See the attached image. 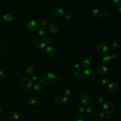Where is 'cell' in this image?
Returning <instances> with one entry per match:
<instances>
[{
    "mask_svg": "<svg viewBox=\"0 0 121 121\" xmlns=\"http://www.w3.org/2000/svg\"><path fill=\"white\" fill-rule=\"evenodd\" d=\"M107 77H108V78H111V77H112V74H111V73H108V74H107Z\"/></svg>",
    "mask_w": 121,
    "mask_h": 121,
    "instance_id": "cell-43",
    "label": "cell"
},
{
    "mask_svg": "<svg viewBox=\"0 0 121 121\" xmlns=\"http://www.w3.org/2000/svg\"><path fill=\"white\" fill-rule=\"evenodd\" d=\"M27 102L30 104H35L38 102V99L35 96H30L28 98Z\"/></svg>",
    "mask_w": 121,
    "mask_h": 121,
    "instance_id": "cell-20",
    "label": "cell"
},
{
    "mask_svg": "<svg viewBox=\"0 0 121 121\" xmlns=\"http://www.w3.org/2000/svg\"><path fill=\"white\" fill-rule=\"evenodd\" d=\"M119 47V44L117 42H113L110 45V48L111 49L113 50H116L118 49Z\"/></svg>",
    "mask_w": 121,
    "mask_h": 121,
    "instance_id": "cell-29",
    "label": "cell"
},
{
    "mask_svg": "<svg viewBox=\"0 0 121 121\" xmlns=\"http://www.w3.org/2000/svg\"><path fill=\"white\" fill-rule=\"evenodd\" d=\"M73 77L74 78H75L77 80H80L83 78V75L82 74L78 71H76L74 72L73 74Z\"/></svg>",
    "mask_w": 121,
    "mask_h": 121,
    "instance_id": "cell-26",
    "label": "cell"
},
{
    "mask_svg": "<svg viewBox=\"0 0 121 121\" xmlns=\"http://www.w3.org/2000/svg\"><path fill=\"white\" fill-rule=\"evenodd\" d=\"M34 42L36 46L40 49L44 48L48 44V42L46 39L41 36L36 37L35 39Z\"/></svg>",
    "mask_w": 121,
    "mask_h": 121,
    "instance_id": "cell-3",
    "label": "cell"
},
{
    "mask_svg": "<svg viewBox=\"0 0 121 121\" xmlns=\"http://www.w3.org/2000/svg\"><path fill=\"white\" fill-rule=\"evenodd\" d=\"M20 86L21 87L26 90H29L32 86L31 80L27 78H23L20 80Z\"/></svg>",
    "mask_w": 121,
    "mask_h": 121,
    "instance_id": "cell-5",
    "label": "cell"
},
{
    "mask_svg": "<svg viewBox=\"0 0 121 121\" xmlns=\"http://www.w3.org/2000/svg\"><path fill=\"white\" fill-rule=\"evenodd\" d=\"M3 19L6 22H10L13 19V17L10 14H5L2 16Z\"/></svg>",
    "mask_w": 121,
    "mask_h": 121,
    "instance_id": "cell-23",
    "label": "cell"
},
{
    "mask_svg": "<svg viewBox=\"0 0 121 121\" xmlns=\"http://www.w3.org/2000/svg\"><path fill=\"white\" fill-rule=\"evenodd\" d=\"M35 72V68L32 66H28L25 69V73L27 75H32Z\"/></svg>",
    "mask_w": 121,
    "mask_h": 121,
    "instance_id": "cell-19",
    "label": "cell"
},
{
    "mask_svg": "<svg viewBox=\"0 0 121 121\" xmlns=\"http://www.w3.org/2000/svg\"><path fill=\"white\" fill-rule=\"evenodd\" d=\"M55 53V50L54 48L52 46H49L46 47L45 50V53L46 55L49 57H52Z\"/></svg>",
    "mask_w": 121,
    "mask_h": 121,
    "instance_id": "cell-14",
    "label": "cell"
},
{
    "mask_svg": "<svg viewBox=\"0 0 121 121\" xmlns=\"http://www.w3.org/2000/svg\"><path fill=\"white\" fill-rule=\"evenodd\" d=\"M111 57H112V58H113V59H116L119 56V53L118 52H116V51H114L113 52H112V54H111Z\"/></svg>",
    "mask_w": 121,
    "mask_h": 121,
    "instance_id": "cell-33",
    "label": "cell"
},
{
    "mask_svg": "<svg viewBox=\"0 0 121 121\" xmlns=\"http://www.w3.org/2000/svg\"><path fill=\"white\" fill-rule=\"evenodd\" d=\"M108 88L110 92L114 94H116L118 92L119 89L118 85L115 82H112L109 84Z\"/></svg>",
    "mask_w": 121,
    "mask_h": 121,
    "instance_id": "cell-12",
    "label": "cell"
},
{
    "mask_svg": "<svg viewBox=\"0 0 121 121\" xmlns=\"http://www.w3.org/2000/svg\"><path fill=\"white\" fill-rule=\"evenodd\" d=\"M104 16L105 17H109L111 16V13L109 11H106V12H104Z\"/></svg>",
    "mask_w": 121,
    "mask_h": 121,
    "instance_id": "cell-40",
    "label": "cell"
},
{
    "mask_svg": "<svg viewBox=\"0 0 121 121\" xmlns=\"http://www.w3.org/2000/svg\"><path fill=\"white\" fill-rule=\"evenodd\" d=\"M96 101H97V103H98L99 104L103 103V102L104 101L103 97L101 95H98L96 97Z\"/></svg>",
    "mask_w": 121,
    "mask_h": 121,
    "instance_id": "cell-32",
    "label": "cell"
},
{
    "mask_svg": "<svg viewBox=\"0 0 121 121\" xmlns=\"http://www.w3.org/2000/svg\"><path fill=\"white\" fill-rule=\"evenodd\" d=\"M97 50L101 53H106L108 52L109 48L108 46L103 43H98L96 45Z\"/></svg>",
    "mask_w": 121,
    "mask_h": 121,
    "instance_id": "cell-7",
    "label": "cell"
},
{
    "mask_svg": "<svg viewBox=\"0 0 121 121\" xmlns=\"http://www.w3.org/2000/svg\"><path fill=\"white\" fill-rule=\"evenodd\" d=\"M53 12L54 15L57 17H61L65 15V11L62 8H58L55 9Z\"/></svg>",
    "mask_w": 121,
    "mask_h": 121,
    "instance_id": "cell-15",
    "label": "cell"
},
{
    "mask_svg": "<svg viewBox=\"0 0 121 121\" xmlns=\"http://www.w3.org/2000/svg\"><path fill=\"white\" fill-rule=\"evenodd\" d=\"M68 98L65 95H57L54 98L55 103L60 105H64L68 102Z\"/></svg>",
    "mask_w": 121,
    "mask_h": 121,
    "instance_id": "cell-8",
    "label": "cell"
},
{
    "mask_svg": "<svg viewBox=\"0 0 121 121\" xmlns=\"http://www.w3.org/2000/svg\"><path fill=\"white\" fill-rule=\"evenodd\" d=\"M39 76L37 75H35L34 76H33V77H32V79L33 81H36L37 80H38L39 79Z\"/></svg>",
    "mask_w": 121,
    "mask_h": 121,
    "instance_id": "cell-39",
    "label": "cell"
},
{
    "mask_svg": "<svg viewBox=\"0 0 121 121\" xmlns=\"http://www.w3.org/2000/svg\"><path fill=\"white\" fill-rule=\"evenodd\" d=\"M34 88L35 89V90L39 92V91H41L43 90V86L42 84L37 82L35 83V84L34 85Z\"/></svg>",
    "mask_w": 121,
    "mask_h": 121,
    "instance_id": "cell-25",
    "label": "cell"
},
{
    "mask_svg": "<svg viewBox=\"0 0 121 121\" xmlns=\"http://www.w3.org/2000/svg\"><path fill=\"white\" fill-rule=\"evenodd\" d=\"M3 45L2 43H0V48H2L3 47Z\"/></svg>",
    "mask_w": 121,
    "mask_h": 121,
    "instance_id": "cell-44",
    "label": "cell"
},
{
    "mask_svg": "<svg viewBox=\"0 0 121 121\" xmlns=\"http://www.w3.org/2000/svg\"><path fill=\"white\" fill-rule=\"evenodd\" d=\"M1 16H2V14H1V12H0V17H1Z\"/></svg>",
    "mask_w": 121,
    "mask_h": 121,
    "instance_id": "cell-47",
    "label": "cell"
},
{
    "mask_svg": "<svg viewBox=\"0 0 121 121\" xmlns=\"http://www.w3.org/2000/svg\"><path fill=\"white\" fill-rule=\"evenodd\" d=\"M102 62L104 64H108L112 60V57L109 54L104 55L102 58Z\"/></svg>",
    "mask_w": 121,
    "mask_h": 121,
    "instance_id": "cell-17",
    "label": "cell"
},
{
    "mask_svg": "<svg viewBox=\"0 0 121 121\" xmlns=\"http://www.w3.org/2000/svg\"><path fill=\"white\" fill-rule=\"evenodd\" d=\"M64 16L67 19H70L72 17V15L70 13H67L65 14Z\"/></svg>",
    "mask_w": 121,
    "mask_h": 121,
    "instance_id": "cell-38",
    "label": "cell"
},
{
    "mask_svg": "<svg viewBox=\"0 0 121 121\" xmlns=\"http://www.w3.org/2000/svg\"><path fill=\"white\" fill-rule=\"evenodd\" d=\"M46 40L48 42L51 43V42H52L53 41V38L51 36H49L47 37Z\"/></svg>",
    "mask_w": 121,
    "mask_h": 121,
    "instance_id": "cell-41",
    "label": "cell"
},
{
    "mask_svg": "<svg viewBox=\"0 0 121 121\" xmlns=\"http://www.w3.org/2000/svg\"><path fill=\"white\" fill-rule=\"evenodd\" d=\"M81 64L78 63H76L73 65V69L75 70H78L81 68Z\"/></svg>",
    "mask_w": 121,
    "mask_h": 121,
    "instance_id": "cell-35",
    "label": "cell"
},
{
    "mask_svg": "<svg viewBox=\"0 0 121 121\" xmlns=\"http://www.w3.org/2000/svg\"><path fill=\"white\" fill-rule=\"evenodd\" d=\"M101 82L104 85H107L109 83V78L107 77H104L103 78H102L101 80Z\"/></svg>",
    "mask_w": 121,
    "mask_h": 121,
    "instance_id": "cell-31",
    "label": "cell"
},
{
    "mask_svg": "<svg viewBox=\"0 0 121 121\" xmlns=\"http://www.w3.org/2000/svg\"><path fill=\"white\" fill-rule=\"evenodd\" d=\"M72 121H84V119L81 115H75L73 116Z\"/></svg>",
    "mask_w": 121,
    "mask_h": 121,
    "instance_id": "cell-28",
    "label": "cell"
},
{
    "mask_svg": "<svg viewBox=\"0 0 121 121\" xmlns=\"http://www.w3.org/2000/svg\"><path fill=\"white\" fill-rule=\"evenodd\" d=\"M39 27V23L35 20L30 21L27 25V29L29 31H35Z\"/></svg>",
    "mask_w": 121,
    "mask_h": 121,
    "instance_id": "cell-9",
    "label": "cell"
},
{
    "mask_svg": "<svg viewBox=\"0 0 121 121\" xmlns=\"http://www.w3.org/2000/svg\"><path fill=\"white\" fill-rule=\"evenodd\" d=\"M1 112H2V108H1V107L0 106V114H1Z\"/></svg>",
    "mask_w": 121,
    "mask_h": 121,
    "instance_id": "cell-46",
    "label": "cell"
},
{
    "mask_svg": "<svg viewBox=\"0 0 121 121\" xmlns=\"http://www.w3.org/2000/svg\"><path fill=\"white\" fill-rule=\"evenodd\" d=\"M103 109L107 113L112 114L115 111V107L114 104L111 101H107L103 104Z\"/></svg>",
    "mask_w": 121,
    "mask_h": 121,
    "instance_id": "cell-2",
    "label": "cell"
},
{
    "mask_svg": "<svg viewBox=\"0 0 121 121\" xmlns=\"http://www.w3.org/2000/svg\"><path fill=\"white\" fill-rule=\"evenodd\" d=\"M83 77L87 80L89 81H93L95 79L96 77L95 73L92 69H85L83 73Z\"/></svg>",
    "mask_w": 121,
    "mask_h": 121,
    "instance_id": "cell-4",
    "label": "cell"
},
{
    "mask_svg": "<svg viewBox=\"0 0 121 121\" xmlns=\"http://www.w3.org/2000/svg\"><path fill=\"white\" fill-rule=\"evenodd\" d=\"M80 100L84 105H89L92 102V97L87 93H83L80 96Z\"/></svg>",
    "mask_w": 121,
    "mask_h": 121,
    "instance_id": "cell-6",
    "label": "cell"
},
{
    "mask_svg": "<svg viewBox=\"0 0 121 121\" xmlns=\"http://www.w3.org/2000/svg\"><path fill=\"white\" fill-rule=\"evenodd\" d=\"M85 110V106L83 104L79 105L78 107V112H82Z\"/></svg>",
    "mask_w": 121,
    "mask_h": 121,
    "instance_id": "cell-34",
    "label": "cell"
},
{
    "mask_svg": "<svg viewBox=\"0 0 121 121\" xmlns=\"http://www.w3.org/2000/svg\"><path fill=\"white\" fill-rule=\"evenodd\" d=\"M119 116L121 117V108L119 109Z\"/></svg>",
    "mask_w": 121,
    "mask_h": 121,
    "instance_id": "cell-45",
    "label": "cell"
},
{
    "mask_svg": "<svg viewBox=\"0 0 121 121\" xmlns=\"http://www.w3.org/2000/svg\"><path fill=\"white\" fill-rule=\"evenodd\" d=\"M107 68L102 64L99 65L95 69V72L98 75H104L107 72Z\"/></svg>",
    "mask_w": 121,
    "mask_h": 121,
    "instance_id": "cell-10",
    "label": "cell"
},
{
    "mask_svg": "<svg viewBox=\"0 0 121 121\" xmlns=\"http://www.w3.org/2000/svg\"><path fill=\"white\" fill-rule=\"evenodd\" d=\"M56 79L55 75L52 72L48 71L46 72L43 76L41 82L44 85H49L52 83Z\"/></svg>",
    "mask_w": 121,
    "mask_h": 121,
    "instance_id": "cell-1",
    "label": "cell"
},
{
    "mask_svg": "<svg viewBox=\"0 0 121 121\" xmlns=\"http://www.w3.org/2000/svg\"><path fill=\"white\" fill-rule=\"evenodd\" d=\"M104 113L101 112H98L95 114V118L97 120H101L104 117Z\"/></svg>",
    "mask_w": 121,
    "mask_h": 121,
    "instance_id": "cell-24",
    "label": "cell"
},
{
    "mask_svg": "<svg viewBox=\"0 0 121 121\" xmlns=\"http://www.w3.org/2000/svg\"><path fill=\"white\" fill-rule=\"evenodd\" d=\"M105 119L108 121H111L112 119V117L110 115H107L105 116Z\"/></svg>",
    "mask_w": 121,
    "mask_h": 121,
    "instance_id": "cell-42",
    "label": "cell"
},
{
    "mask_svg": "<svg viewBox=\"0 0 121 121\" xmlns=\"http://www.w3.org/2000/svg\"><path fill=\"white\" fill-rule=\"evenodd\" d=\"M38 33L41 36H45L48 35V31L45 28L41 27L38 30Z\"/></svg>",
    "mask_w": 121,
    "mask_h": 121,
    "instance_id": "cell-21",
    "label": "cell"
},
{
    "mask_svg": "<svg viewBox=\"0 0 121 121\" xmlns=\"http://www.w3.org/2000/svg\"><path fill=\"white\" fill-rule=\"evenodd\" d=\"M71 93V89L70 88H67L64 91V94L65 95H69Z\"/></svg>",
    "mask_w": 121,
    "mask_h": 121,
    "instance_id": "cell-36",
    "label": "cell"
},
{
    "mask_svg": "<svg viewBox=\"0 0 121 121\" xmlns=\"http://www.w3.org/2000/svg\"><path fill=\"white\" fill-rule=\"evenodd\" d=\"M48 30L52 34H56L59 31V27L57 25L52 23L48 26Z\"/></svg>",
    "mask_w": 121,
    "mask_h": 121,
    "instance_id": "cell-13",
    "label": "cell"
},
{
    "mask_svg": "<svg viewBox=\"0 0 121 121\" xmlns=\"http://www.w3.org/2000/svg\"><path fill=\"white\" fill-rule=\"evenodd\" d=\"M94 63L93 59L91 57H87L85 58L82 62V66L86 68H88L92 66Z\"/></svg>",
    "mask_w": 121,
    "mask_h": 121,
    "instance_id": "cell-11",
    "label": "cell"
},
{
    "mask_svg": "<svg viewBox=\"0 0 121 121\" xmlns=\"http://www.w3.org/2000/svg\"><path fill=\"white\" fill-rule=\"evenodd\" d=\"M20 112L17 111H13L10 114V118L13 121H16L18 120L20 117Z\"/></svg>",
    "mask_w": 121,
    "mask_h": 121,
    "instance_id": "cell-18",
    "label": "cell"
},
{
    "mask_svg": "<svg viewBox=\"0 0 121 121\" xmlns=\"http://www.w3.org/2000/svg\"><path fill=\"white\" fill-rule=\"evenodd\" d=\"M37 22L43 26H47L49 24V20L47 19H41L39 18L37 20Z\"/></svg>",
    "mask_w": 121,
    "mask_h": 121,
    "instance_id": "cell-27",
    "label": "cell"
},
{
    "mask_svg": "<svg viewBox=\"0 0 121 121\" xmlns=\"http://www.w3.org/2000/svg\"><path fill=\"white\" fill-rule=\"evenodd\" d=\"M86 112L89 115H92L95 113V109L93 106L88 105L86 108Z\"/></svg>",
    "mask_w": 121,
    "mask_h": 121,
    "instance_id": "cell-22",
    "label": "cell"
},
{
    "mask_svg": "<svg viewBox=\"0 0 121 121\" xmlns=\"http://www.w3.org/2000/svg\"><path fill=\"white\" fill-rule=\"evenodd\" d=\"M91 15L93 17L95 18H99L101 17L102 16V12L101 11L98 9H93L91 12Z\"/></svg>",
    "mask_w": 121,
    "mask_h": 121,
    "instance_id": "cell-16",
    "label": "cell"
},
{
    "mask_svg": "<svg viewBox=\"0 0 121 121\" xmlns=\"http://www.w3.org/2000/svg\"><path fill=\"white\" fill-rule=\"evenodd\" d=\"M112 4L115 7H119L120 6L121 4V2L120 0H112Z\"/></svg>",
    "mask_w": 121,
    "mask_h": 121,
    "instance_id": "cell-30",
    "label": "cell"
},
{
    "mask_svg": "<svg viewBox=\"0 0 121 121\" xmlns=\"http://www.w3.org/2000/svg\"><path fill=\"white\" fill-rule=\"evenodd\" d=\"M5 77L4 72L2 70H0V81L2 80Z\"/></svg>",
    "mask_w": 121,
    "mask_h": 121,
    "instance_id": "cell-37",
    "label": "cell"
}]
</instances>
